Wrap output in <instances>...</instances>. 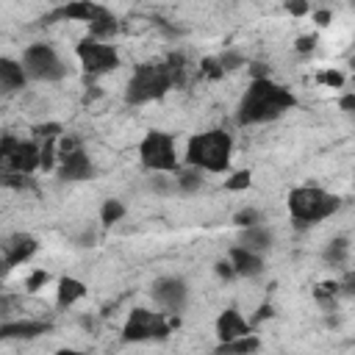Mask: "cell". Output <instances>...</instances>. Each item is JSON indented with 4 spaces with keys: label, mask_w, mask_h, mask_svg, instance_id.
<instances>
[{
    "label": "cell",
    "mask_w": 355,
    "mask_h": 355,
    "mask_svg": "<svg viewBox=\"0 0 355 355\" xmlns=\"http://www.w3.org/2000/svg\"><path fill=\"white\" fill-rule=\"evenodd\" d=\"M297 105V97L275 83L269 75L252 78L250 86L244 89V97L239 100V111H236V122L239 125H263V122H275L280 119L286 111H291Z\"/></svg>",
    "instance_id": "cell-1"
},
{
    "label": "cell",
    "mask_w": 355,
    "mask_h": 355,
    "mask_svg": "<svg viewBox=\"0 0 355 355\" xmlns=\"http://www.w3.org/2000/svg\"><path fill=\"white\" fill-rule=\"evenodd\" d=\"M183 55H169L166 61H150L139 64L133 75L125 83V103L128 105H144L158 97H164L175 83L183 80Z\"/></svg>",
    "instance_id": "cell-2"
},
{
    "label": "cell",
    "mask_w": 355,
    "mask_h": 355,
    "mask_svg": "<svg viewBox=\"0 0 355 355\" xmlns=\"http://www.w3.org/2000/svg\"><path fill=\"white\" fill-rule=\"evenodd\" d=\"M230 155H233V136L222 128L194 133L186 144V164H191L202 172H211V175L227 172Z\"/></svg>",
    "instance_id": "cell-3"
},
{
    "label": "cell",
    "mask_w": 355,
    "mask_h": 355,
    "mask_svg": "<svg viewBox=\"0 0 355 355\" xmlns=\"http://www.w3.org/2000/svg\"><path fill=\"white\" fill-rule=\"evenodd\" d=\"M338 208H341V197L322 186H297L288 191V214L300 230L330 219Z\"/></svg>",
    "instance_id": "cell-4"
},
{
    "label": "cell",
    "mask_w": 355,
    "mask_h": 355,
    "mask_svg": "<svg viewBox=\"0 0 355 355\" xmlns=\"http://www.w3.org/2000/svg\"><path fill=\"white\" fill-rule=\"evenodd\" d=\"M22 67L28 72L31 80H39V83H58L69 75V67L67 61L55 53L53 44H44V42H36V44H28L25 53H22Z\"/></svg>",
    "instance_id": "cell-5"
},
{
    "label": "cell",
    "mask_w": 355,
    "mask_h": 355,
    "mask_svg": "<svg viewBox=\"0 0 355 355\" xmlns=\"http://www.w3.org/2000/svg\"><path fill=\"white\" fill-rule=\"evenodd\" d=\"M139 161L147 172L175 175L180 169L178 150H175V136L166 133V130H147L144 139L139 141Z\"/></svg>",
    "instance_id": "cell-6"
},
{
    "label": "cell",
    "mask_w": 355,
    "mask_h": 355,
    "mask_svg": "<svg viewBox=\"0 0 355 355\" xmlns=\"http://www.w3.org/2000/svg\"><path fill=\"white\" fill-rule=\"evenodd\" d=\"M172 330V322L166 319L164 311H147V308H133L128 313V322L122 327L125 341H164Z\"/></svg>",
    "instance_id": "cell-7"
},
{
    "label": "cell",
    "mask_w": 355,
    "mask_h": 355,
    "mask_svg": "<svg viewBox=\"0 0 355 355\" xmlns=\"http://www.w3.org/2000/svg\"><path fill=\"white\" fill-rule=\"evenodd\" d=\"M0 155L8 172H25L33 175L42 169V141L39 139H17L11 133L3 136L0 141Z\"/></svg>",
    "instance_id": "cell-8"
},
{
    "label": "cell",
    "mask_w": 355,
    "mask_h": 355,
    "mask_svg": "<svg viewBox=\"0 0 355 355\" xmlns=\"http://www.w3.org/2000/svg\"><path fill=\"white\" fill-rule=\"evenodd\" d=\"M75 55L80 61V69L89 75V78H97V75H105L111 69L119 67V53L114 44H105L103 39H83L78 47H75Z\"/></svg>",
    "instance_id": "cell-9"
},
{
    "label": "cell",
    "mask_w": 355,
    "mask_h": 355,
    "mask_svg": "<svg viewBox=\"0 0 355 355\" xmlns=\"http://www.w3.org/2000/svg\"><path fill=\"white\" fill-rule=\"evenodd\" d=\"M150 297H153V302H155L164 313L180 316V313L189 308V283H186L183 277H178V275H164V277H158V280L153 283Z\"/></svg>",
    "instance_id": "cell-10"
},
{
    "label": "cell",
    "mask_w": 355,
    "mask_h": 355,
    "mask_svg": "<svg viewBox=\"0 0 355 355\" xmlns=\"http://www.w3.org/2000/svg\"><path fill=\"white\" fill-rule=\"evenodd\" d=\"M61 180L78 183V180H92L94 178V164L86 155V150L80 144L69 147V150H58V166H55Z\"/></svg>",
    "instance_id": "cell-11"
},
{
    "label": "cell",
    "mask_w": 355,
    "mask_h": 355,
    "mask_svg": "<svg viewBox=\"0 0 355 355\" xmlns=\"http://www.w3.org/2000/svg\"><path fill=\"white\" fill-rule=\"evenodd\" d=\"M36 250H39V244H36V239L31 233H14V236H8L6 244H3V263H6V269H14V266L25 263Z\"/></svg>",
    "instance_id": "cell-12"
},
{
    "label": "cell",
    "mask_w": 355,
    "mask_h": 355,
    "mask_svg": "<svg viewBox=\"0 0 355 355\" xmlns=\"http://www.w3.org/2000/svg\"><path fill=\"white\" fill-rule=\"evenodd\" d=\"M105 11H108V8L97 6L94 0H72V3L61 6V8H55V11L50 14V19H78V22L92 25V22H97Z\"/></svg>",
    "instance_id": "cell-13"
},
{
    "label": "cell",
    "mask_w": 355,
    "mask_h": 355,
    "mask_svg": "<svg viewBox=\"0 0 355 355\" xmlns=\"http://www.w3.org/2000/svg\"><path fill=\"white\" fill-rule=\"evenodd\" d=\"M227 261L233 263L236 277H261L263 269H266L263 255H261V252H252V250H247V247H241V244H236V247L230 250Z\"/></svg>",
    "instance_id": "cell-14"
},
{
    "label": "cell",
    "mask_w": 355,
    "mask_h": 355,
    "mask_svg": "<svg viewBox=\"0 0 355 355\" xmlns=\"http://www.w3.org/2000/svg\"><path fill=\"white\" fill-rule=\"evenodd\" d=\"M216 338L219 341H233L239 336H250L252 333V324L239 313V308H225L219 316H216Z\"/></svg>",
    "instance_id": "cell-15"
},
{
    "label": "cell",
    "mask_w": 355,
    "mask_h": 355,
    "mask_svg": "<svg viewBox=\"0 0 355 355\" xmlns=\"http://www.w3.org/2000/svg\"><path fill=\"white\" fill-rule=\"evenodd\" d=\"M50 324L42 322V319H19V322H3L0 324V338L6 341H28V338H36L42 333H47Z\"/></svg>",
    "instance_id": "cell-16"
},
{
    "label": "cell",
    "mask_w": 355,
    "mask_h": 355,
    "mask_svg": "<svg viewBox=\"0 0 355 355\" xmlns=\"http://www.w3.org/2000/svg\"><path fill=\"white\" fill-rule=\"evenodd\" d=\"M28 72H25V67H22V61H14V58H0V89H3V94H14V92H19V89H25L28 86Z\"/></svg>",
    "instance_id": "cell-17"
},
{
    "label": "cell",
    "mask_w": 355,
    "mask_h": 355,
    "mask_svg": "<svg viewBox=\"0 0 355 355\" xmlns=\"http://www.w3.org/2000/svg\"><path fill=\"white\" fill-rule=\"evenodd\" d=\"M239 244L247 247V250H252V252H261V255H263V252L272 250V244H275V233H272V227L255 222V225H250V227H241Z\"/></svg>",
    "instance_id": "cell-18"
},
{
    "label": "cell",
    "mask_w": 355,
    "mask_h": 355,
    "mask_svg": "<svg viewBox=\"0 0 355 355\" xmlns=\"http://www.w3.org/2000/svg\"><path fill=\"white\" fill-rule=\"evenodd\" d=\"M86 297V283L78 277H61L55 288V305L58 308H72L78 300Z\"/></svg>",
    "instance_id": "cell-19"
},
{
    "label": "cell",
    "mask_w": 355,
    "mask_h": 355,
    "mask_svg": "<svg viewBox=\"0 0 355 355\" xmlns=\"http://www.w3.org/2000/svg\"><path fill=\"white\" fill-rule=\"evenodd\" d=\"M175 186H178L180 194H197V191L202 189V169H197V166H191V164L180 166V169L175 172Z\"/></svg>",
    "instance_id": "cell-20"
},
{
    "label": "cell",
    "mask_w": 355,
    "mask_h": 355,
    "mask_svg": "<svg viewBox=\"0 0 355 355\" xmlns=\"http://www.w3.org/2000/svg\"><path fill=\"white\" fill-rule=\"evenodd\" d=\"M347 255H349V241H347L344 236L333 239V241L324 247V252H322L324 263H330V266H341V263L347 261Z\"/></svg>",
    "instance_id": "cell-21"
},
{
    "label": "cell",
    "mask_w": 355,
    "mask_h": 355,
    "mask_svg": "<svg viewBox=\"0 0 355 355\" xmlns=\"http://www.w3.org/2000/svg\"><path fill=\"white\" fill-rule=\"evenodd\" d=\"M258 347H261L258 336L250 333V336H239L233 341H219L216 344V352H255Z\"/></svg>",
    "instance_id": "cell-22"
},
{
    "label": "cell",
    "mask_w": 355,
    "mask_h": 355,
    "mask_svg": "<svg viewBox=\"0 0 355 355\" xmlns=\"http://www.w3.org/2000/svg\"><path fill=\"white\" fill-rule=\"evenodd\" d=\"M116 28H119V22H116V17L111 14V11H105L97 22H92L89 25V36H94V39H111L114 33H116Z\"/></svg>",
    "instance_id": "cell-23"
},
{
    "label": "cell",
    "mask_w": 355,
    "mask_h": 355,
    "mask_svg": "<svg viewBox=\"0 0 355 355\" xmlns=\"http://www.w3.org/2000/svg\"><path fill=\"white\" fill-rule=\"evenodd\" d=\"M125 216V202L122 200H105L103 205H100V222L103 225H114V222H119Z\"/></svg>",
    "instance_id": "cell-24"
},
{
    "label": "cell",
    "mask_w": 355,
    "mask_h": 355,
    "mask_svg": "<svg viewBox=\"0 0 355 355\" xmlns=\"http://www.w3.org/2000/svg\"><path fill=\"white\" fill-rule=\"evenodd\" d=\"M216 61H219L222 72H233V69L244 67V55H241L239 50H225V53H219V55H216Z\"/></svg>",
    "instance_id": "cell-25"
},
{
    "label": "cell",
    "mask_w": 355,
    "mask_h": 355,
    "mask_svg": "<svg viewBox=\"0 0 355 355\" xmlns=\"http://www.w3.org/2000/svg\"><path fill=\"white\" fill-rule=\"evenodd\" d=\"M250 183H252V172H250V169H241V172H236V175H230V178L225 180V189L241 191V189H247Z\"/></svg>",
    "instance_id": "cell-26"
},
{
    "label": "cell",
    "mask_w": 355,
    "mask_h": 355,
    "mask_svg": "<svg viewBox=\"0 0 355 355\" xmlns=\"http://www.w3.org/2000/svg\"><path fill=\"white\" fill-rule=\"evenodd\" d=\"M233 222H236L239 227H250V225L261 222V214H258L255 208H244V211H239V214L233 216Z\"/></svg>",
    "instance_id": "cell-27"
},
{
    "label": "cell",
    "mask_w": 355,
    "mask_h": 355,
    "mask_svg": "<svg viewBox=\"0 0 355 355\" xmlns=\"http://www.w3.org/2000/svg\"><path fill=\"white\" fill-rule=\"evenodd\" d=\"M286 8H288V14H294V17H305V14L311 11V3H308V0H286Z\"/></svg>",
    "instance_id": "cell-28"
},
{
    "label": "cell",
    "mask_w": 355,
    "mask_h": 355,
    "mask_svg": "<svg viewBox=\"0 0 355 355\" xmlns=\"http://www.w3.org/2000/svg\"><path fill=\"white\" fill-rule=\"evenodd\" d=\"M319 80H322V83H327V86H336V89H338V86L344 83V75L330 69V72H322V75H319Z\"/></svg>",
    "instance_id": "cell-29"
},
{
    "label": "cell",
    "mask_w": 355,
    "mask_h": 355,
    "mask_svg": "<svg viewBox=\"0 0 355 355\" xmlns=\"http://www.w3.org/2000/svg\"><path fill=\"white\" fill-rule=\"evenodd\" d=\"M316 47V36L311 33V36H300L297 39V53H311Z\"/></svg>",
    "instance_id": "cell-30"
},
{
    "label": "cell",
    "mask_w": 355,
    "mask_h": 355,
    "mask_svg": "<svg viewBox=\"0 0 355 355\" xmlns=\"http://www.w3.org/2000/svg\"><path fill=\"white\" fill-rule=\"evenodd\" d=\"M42 283H47V272H44V269H39V272H33V275L28 277V283H25V286H28L31 291H36V288H39Z\"/></svg>",
    "instance_id": "cell-31"
},
{
    "label": "cell",
    "mask_w": 355,
    "mask_h": 355,
    "mask_svg": "<svg viewBox=\"0 0 355 355\" xmlns=\"http://www.w3.org/2000/svg\"><path fill=\"white\" fill-rule=\"evenodd\" d=\"M336 294H338V283H322L316 288V297L319 300H327V297H336Z\"/></svg>",
    "instance_id": "cell-32"
},
{
    "label": "cell",
    "mask_w": 355,
    "mask_h": 355,
    "mask_svg": "<svg viewBox=\"0 0 355 355\" xmlns=\"http://www.w3.org/2000/svg\"><path fill=\"white\" fill-rule=\"evenodd\" d=\"M338 291H341V294H355V275H347V277L338 283Z\"/></svg>",
    "instance_id": "cell-33"
},
{
    "label": "cell",
    "mask_w": 355,
    "mask_h": 355,
    "mask_svg": "<svg viewBox=\"0 0 355 355\" xmlns=\"http://www.w3.org/2000/svg\"><path fill=\"white\" fill-rule=\"evenodd\" d=\"M341 108H355V94H347V97L341 100Z\"/></svg>",
    "instance_id": "cell-34"
},
{
    "label": "cell",
    "mask_w": 355,
    "mask_h": 355,
    "mask_svg": "<svg viewBox=\"0 0 355 355\" xmlns=\"http://www.w3.org/2000/svg\"><path fill=\"white\" fill-rule=\"evenodd\" d=\"M316 22H319V25H327V22H330V14H327V11H319V14H316Z\"/></svg>",
    "instance_id": "cell-35"
},
{
    "label": "cell",
    "mask_w": 355,
    "mask_h": 355,
    "mask_svg": "<svg viewBox=\"0 0 355 355\" xmlns=\"http://www.w3.org/2000/svg\"><path fill=\"white\" fill-rule=\"evenodd\" d=\"M352 3H355V0H352Z\"/></svg>",
    "instance_id": "cell-36"
},
{
    "label": "cell",
    "mask_w": 355,
    "mask_h": 355,
    "mask_svg": "<svg viewBox=\"0 0 355 355\" xmlns=\"http://www.w3.org/2000/svg\"><path fill=\"white\" fill-rule=\"evenodd\" d=\"M352 180H355V178H352Z\"/></svg>",
    "instance_id": "cell-37"
}]
</instances>
